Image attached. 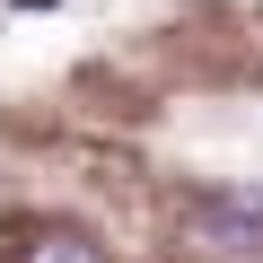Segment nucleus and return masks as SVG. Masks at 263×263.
Here are the masks:
<instances>
[{
	"instance_id": "obj_2",
	"label": "nucleus",
	"mask_w": 263,
	"mask_h": 263,
	"mask_svg": "<svg viewBox=\"0 0 263 263\" xmlns=\"http://www.w3.org/2000/svg\"><path fill=\"white\" fill-rule=\"evenodd\" d=\"M18 263H105V246H97V237H79V228H35Z\"/></svg>"
},
{
	"instance_id": "obj_3",
	"label": "nucleus",
	"mask_w": 263,
	"mask_h": 263,
	"mask_svg": "<svg viewBox=\"0 0 263 263\" xmlns=\"http://www.w3.org/2000/svg\"><path fill=\"white\" fill-rule=\"evenodd\" d=\"M9 9H62V0H9Z\"/></svg>"
},
{
	"instance_id": "obj_1",
	"label": "nucleus",
	"mask_w": 263,
	"mask_h": 263,
	"mask_svg": "<svg viewBox=\"0 0 263 263\" xmlns=\"http://www.w3.org/2000/svg\"><path fill=\"white\" fill-rule=\"evenodd\" d=\"M176 228H184V246H202V254L254 263V254H263V193H202V202L176 211Z\"/></svg>"
}]
</instances>
